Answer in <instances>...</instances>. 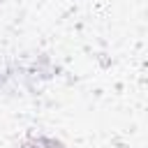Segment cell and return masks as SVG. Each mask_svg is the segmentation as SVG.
I'll return each instance as SVG.
<instances>
[{"instance_id":"2","label":"cell","mask_w":148,"mask_h":148,"mask_svg":"<svg viewBox=\"0 0 148 148\" xmlns=\"http://www.w3.org/2000/svg\"><path fill=\"white\" fill-rule=\"evenodd\" d=\"M0 2H2V0H0Z\"/></svg>"},{"instance_id":"1","label":"cell","mask_w":148,"mask_h":148,"mask_svg":"<svg viewBox=\"0 0 148 148\" xmlns=\"http://www.w3.org/2000/svg\"><path fill=\"white\" fill-rule=\"evenodd\" d=\"M18 148H67V143H62V141H60V139H56V136L37 134V136L25 139Z\"/></svg>"}]
</instances>
